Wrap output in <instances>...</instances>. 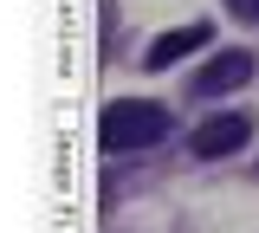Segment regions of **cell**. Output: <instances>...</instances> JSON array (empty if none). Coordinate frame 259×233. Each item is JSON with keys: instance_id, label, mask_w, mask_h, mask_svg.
Returning a JSON list of instances; mask_svg holds the SVG:
<instances>
[{"instance_id": "obj_1", "label": "cell", "mask_w": 259, "mask_h": 233, "mask_svg": "<svg viewBox=\"0 0 259 233\" xmlns=\"http://www.w3.org/2000/svg\"><path fill=\"white\" fill-rule=\"evenodd\" d=\"M162 136H168V110L149 104V98H117V104H104V117H97V149H110V156L156 149Z\"/></svg>"}, {"instance_id": "obj_2", "label": "cell", "mask_w": 259, "mask_h": 233, "mask_svg": "<svg viewBox=\"0 0 259 233\" xmlns=\"http://www.w3.org/2000/svg\"><path fill=\"white\" fill-rule=\"evenodd\" d=\"M253 143V117H240V110H221V117H201V130L188 136L194 162H221L233 149H246Z\"/></svg>"}, {"instance_id": "obj_3", "label": "cell", "mask_w": 259, "mask_h": 233, "mask_svg": "<svg viewBox=\"0 0 259 233\" xmlns=\"http://www.w3.org/2000/svg\"><path fill=\"white\" fill-rule=\"evenodd\" d=\"M246 78H253V52L227 45V52H214L207 65L194 71V98H227V91H240Z\"/></svg>"}, {"instance_id": "obj_4", "label": "cell", "mask_w": 259, "mask_h": 233, "mask_svg": "<svg viewBox=\"0 0 259 233\" xmlns=\"http://www.w3.org/2000/svg\"><path fill=\"white\" fill-rule=\"evenodd\" d=\"M207 39H214V26H207V20H194V26H175V33L149 39V59H143V65H149V71H168V65H182L188 52H201Z\"/></svg>"}, {"instance_id": "obj_5", "label": "cell", "mask_w": 259, "mask_h": 233, "mask_svg": "<svg viewBox=\"0 0 259 233\" xmlns=\"http://www.w3.org/2000/svg\"><path fill=\"white\" fill-rule=\"evenodd\" d=\"M227 13H233V20H246V26H259V0H227Z\"/></svg>"}]
</instances>
